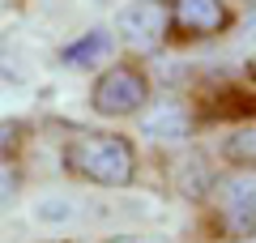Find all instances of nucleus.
<instances>
[{"instance_id":"obj_1","label":"nucleus","mask_w":256,"mask_h":243,"mask_svg":"<svg viewBox=\"0 0 256 243\" xmlns=\"http://www.w3.org/2000/svg\"><path fill=\"white\" fill-rule=\"evenodd\" d=\"M60 166L77 184L120 192L137 184L141 154H137V141L124 136L120 128H73L60 141Z\"/></svg>"},{"instance_id":"obj_2","label":"nucleus","mask_w":256,"mask_h":243,"mask_svg":"<svg viewBox=\"0 0 256 243\" xmlns=\"http://www.w3.org/2000/svg\"><path fill=\"white\" fill-rule=\"evenodd\" d=\"M86 102L98 120H137L154 102V77L141 60H111L94 72Z\"/></svg>"},{"instance_id":"obj_3","label":"nucleus","mask_w":256,"mask_h":243,"mask_svg":"<svg viewBox=\"0 0 256 243\" xmlns=\"http://www.w3.org/2000/svg\"><path fill=\"white\" fill-rule=\"evenodd\" d=\"M205 205H210L214 222L226 239L256 234V171H222L214 180Z\"/></svg>"},{"instance_id":"obj_4","label":"nucleus","mask_w":256,"mask_h":243,"mask_svg":"<svg viewBox=\"0 0 256 243\" xmlns=\"http://www.w3.org/2000/svg\"><path fill=\"white\" fill-rule=\"evenodd\" d=\"M111 30L132 52H158L171 43V0H128L120 4Z\"/></svg>"},{"instance_id":"obj_5","label":"nucleus","mask_w":256,"mask_h":243,"mask_svg":"<svg viewBox=\"0 0 256 243\" xmlns=\"http://www.w3.org/2000/svg\"><path fill=\"white\" fill-rule=\"evenodd\" d=\"M235 30L230 0H171V43H210Z\"/></svg>"},{"instance_id":"obj_6","label":"nucleus","mask_w":256,"mask_h":243,"mask_svg":"<svg viewBox=\"0 0 256 243\" xmlns=\"http://www.w3.org/2000/svg\"><path fill=\"white\" fill-rule=\"evenodd\" d=\"M137 124H141V136H150L154 145H188L196 132L192 102H175V98H154L137 116Z\"/></svg>"},{"instance_id":"obj_7","label":"nucleus","mask_w":256,"mask_h":243,"mask_svg":"<svg viewBox=\"0 0 256 243\" xmlns=\"http://www.w3.org/2000/svg\"><path fill=\"white\" fill-rule=\"evenodd\" d=\"M30 136L26 120H0V214L18 205L26 188V166H22V145Z\"/></svg>"},{"instance_id":"obj_8","label":"nucleus","mask_w":256,"mask_h":243,"mask_svg":"<svg viewBox=\"0 0 256 243\" xmlns=\"http://www.w3.org/2000/svg\"><path fill=\"white\" fill-rule=\"evenodd\" d=\"M116 43H120L116 30L94 26V30H86V34H77L73 43L60 47V64H64V68H73V72H98L102 64L116 60Z\"/></svg>"},{"instance_id":"obj_9","label":"nucleus","mask_w":256,"mask_h":243,"mask_svg":"<svg viewBox=\"0 0 256 243\" xmlns=\"http://www.w3.org/2000/svg\"><path fill=\"white\" fill-rule=\"evenodd\" d=\"M222 171H214V162L205 158V154H180L175 158V171H171V180H175V192L180 196H188L192 205H205V196H210V188H214V180H218Z\"/></svg>"},{"instance_id":"obj_10","label":"nucleus","mask_w":256,"mask_h":243,"mask_svg":"<svg viewBox=\"0 0 256 243\" xmlns=\"http://www.w3.org/2000/svg\"><path fill=\"white\" fill-rule=\"evenodd\" d=\"M218 162H226L230 171H256V120L235 124L218 136Z\"/></svg>"},{"instance_id":"obj_11","label":"nucleus","mask_w":256,"mask_h":243,"mask_svg":"<svg viewBox=\"0 0 256 243\" xmlns=\"http://www.w3.org/2000/svg\"><path fill=\"white\" fill-rule=\"evenodd\" d=\"M102 243H171L166 234H111V239Z\"/></svg>"},{"instance_id":"obj_12","label":"nucleus","mask_w":256,"mask_h":243,"mask_svg":"<svg viewBox=\"0 0 256 243\" xmlns=\"http://www.w3.org/2000/svg\"><path fill=\"white\" fill-rule=\"evenodd\" d=\"M230 243H256V234H244V239H230Z\"/></svg>"},{"instance_id":"obj_13","label":"nucleus","mask_w":256,"mask_h":243,"mask_svg":"<svg viewBox=\"0 0 256 243\" xmlns=\"http://www.w3.org/2000/svg\"><path fill=\"white\" fill-rule=\"evenodd\" d=\"M252 81H256V64H252Z\"/></svg>"},{"instance_id":"obj_14","label":"nucleus","mask_w":256,"mask_h":243,"mask_svg":"<svg viewBox=\"0 0 256 243\" xmlns=\"http://www.w3.org/2000/svg\"><path fill=\"white\" fill-rule=\"evenodd\" d=\"M98 4H107V0H98Z\"/></svg>"}]
</instances>
